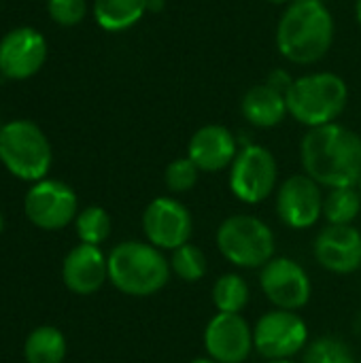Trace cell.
<instances>
[{
	"label": "cell",
	"mask_w": 361,
	"mask_h": 363,
	"mask_svg": "<svg viewBox=\"0 0 361 363\" xmlns=\"http://www.w3.org/2000/svg\"><path fill=\"white\" fill-rule=\"evenodd\" d=\"M304 174L326 189L357 187L361 179V136L334 121L311 128L300 140Z\"/></svg>",
	"instance_id": "cell-1"
},
{
	"label": "cell",
	"mask_w": 361,
	"mask_h": 363,
	"mask_svg": "<svg viewBox=\"0 0 361 363\" xmlns=\"http://www.w3.org/2000/svg\"><path fill=\"white\" fill-rule=\"evenodd\" d=\"M334 32V15L323 0H291L277 21L274 45L289 64L311 66L328 55Z\"/></svg>",
	"instance_id": "cell-2"
},
{
	"label": "cell",
	"mask_w": 361,
	"mask_h": 363,
	"mask_svg": "<svg viewBox=\"0 0 361 363\" xmlns=\"http://www.w3.org/2000/svg\"><path fill=\"white\" fill-rule=\"evenodd\" d=\"M170 259L147 240H123L109 253V283L130 298H149L170 281Z\"/></svg>",
	"instance_id": "cell-3"
},
{
	"label": "cell",
	"mask_w": 361,
	"mask_h": 363,
	"mask_svg": "<svg viewBox=\"0 0 361 363\" xmlns=\"http://www.w3.org/2000/svg\"><path fill=\"white\" fill-rule=\"evenodd\" d=\"M285 98L289 117L311 130L338 121L349 104V87L340 74L317 70L296 77Z\"/></svg>",
	"instance_id": "cell-4"
},
{
	"label": "cell",
	"mask_w": 361,
	"mask_h": 363,
	"mask_svg": "<svg viewBox=\"0 0 361 363\" xmlns=\"http://www.w3.org/2000/svg\"><path fill=\"white\" fill-rule=\"evenodd\" d=\"M0 164L23 183L47 179L53 164V149L47 134L30 119L6 121L0 130Z\"/></svg>",
	"instance_id": "cell-5"
},
{
	"label": "cell",
	"mask_w": 361,
	"mask_h": 363,
	"mask_svg": "<svg viewBox=\"0 0 361 363\" xmlns=\"http://www.w3.org/2000/svg\"><path fill=\"white\" fill-rule=\"evenodd\" d=\"M219 253L236 268L262 270L277 253V238L272 228L247 213L226 217L215 234Z\"/></svg>",
	"instance_id": "cell-6"
},
{
	"label": "cell",
	"mask_w": 361,
	"mask_h": 363,
	"mask_svg": "<svg viewBox=\"0 0 361 363\" xmlns=\"http://www.w3.org/2000/svg\"><path fill=\"white\" fill-rule=\"evenodd\" d=\"M230 191L243 204H262L279 187V164L274 153L257 143L240 145L230 166Z\"/></svg>",
	"instance_id": "cell-7"
},
{
	"label": "cell",
	"mask_w": 361,
	"mask_h": 363,
	"mask_svg": "<svg viewBox=\"0 0 361 363\" xmlns=\"http://www.w3.org/2000/svg\"><path fill=\"white\" fill-rule=\"evenodd\" d=\"M26 219L43 232H60L74 223L79 215L77 191L60 179L32 183L23 196Z\"/></svg>",
	"instance_id": "cell-8"
},
{
	"label": "cell",
	"mask_w": 361,
	"mask_h": 363,
	"mask_svg": "<svg viewBox=\"0 0 361 363\" xmlns=\"http://www.w3.org/2000/svg\"><path fill=\"white\" fill-rule=\"evenodd\" d=\"M309 345V325L294 311L272 308L253 325V347L266 362L294 359Z\"/></svg>",
	"instance_id": "cell-9"
},
{
	"label": "cell",
	"mask_w": 361,
	"mask_h": 363,
	"mask_svg": "<svg viewBox=\"0 0 361 363\" xmlns=\"http://www.w3.org/2000/svg\"><path fill=\"white\" fill-rule=\"evenodd\" d=\"M323 200L326 194L317 181L304 172L291 174L277 187V217L289 230H309L323 219Z\"/></svg>",
	"instance_id": "cell-10"
},
{
	"label": "cell",
	"mask_w": 361,
	"mask_h": 363,
	"mask_svg": "<svg viewBox=\"0 0 361 363\" xmlns=\"http://www.w3.org/2000/svg\"><path fill=\"white\" fill-rule=\"evenodd\" d=\"M143 234L147 242L160 251L172 253L174 249L191 242L194 217L181 200L172 196H157L143 211Z\"/></svg>",
	"instance_id": "cell-11"
},
{
	"label": "cell",
	"mask_w": 361,
	"mask_h": 363,
	"mask_svg": "<svg viewBox=\"0 0 361 363\" xmlns=\"http://www.w3.org/2000/svg\"><path fill=\"white\" fill-rule=\"evenodd\" d=\"M260 287L266 300L281 311H302L313 296V283L302 264L291 257H272L260 270Z\"/></svg>",
	"instance_id": "cell-12"
},
{
	"label": "cell",
	"mask_w": 361,
	"mask_h": 363,
	"mask_svg": "<svg viewBox=\"0 0 361 363\" xmlns=\"http://www.w3.org/2000/svg\"><path fill=\"white\" fill-rule=\"evenodd\" d=\"M47 53L43 32L32 26L13 28L0 38V74L9 81H26L45 66Z\"/></svg>",
	"instance_id": "cell-13"
},
{
	"label": "cell",
	"mask_w": 361,
	"mask_h": 363,
	"mask_svg": "<svg viewBox=\"0 0 361 363\" xmlns=\"http://www.w3.org/2000/svg\"><path fill=\"white\" fill-rule=\"evenodd\" d=\"M204 351L206 357L217 363H245L253 347V328L243 315L217 313L204 328Z\"/></svg>",
	"instance_id": "cell-14"
},
{
	"label": "cell",
	"mask_w": 361,
	"mask_h": 363,
	"mask_svg": "<svg viewBox=\"0 0 361 363\" xmlns=\"http://www.w3.org/2000/svg\"><path fill=\"white\" fill-rule=\"evenodd\" d=\"M317 264L332 274H353L361 268V232L355 225H326L313 242Z\"/></svg>",
	"instance_id": "cell-15"
},
{
	"label": "cell",
	"mask_w": 361,
	"mask_h": 363,
	"mask_svg": "<svg viewBox=\"0 0 361 363\" xmlns=\"http://www.w3.org/2000/svg\"><path fill=\"white\" fill-rule=\"evenodd\" d=\"M109 281V255L94 245H74L62 262V283L77 296H91Z\"/></svg>",
	"instance_id": "cell-16"
},
{
	"label": "cell",
	"mask_w": 361,
	"mask_h": 363,
	"mask_svg": "<svg viewBox=\"0 0 361 363\" xmlns=\"http://www.w3.org/2000/svg\"><path fill=\"white\" fill-rule=\"evenodd\" d=\"M240 151L234 132L221 123H206L198 128L187 143V157L200 172H221L232 166Z\"/></svg>",
	"instance_id": "cell-17"
},
{
	"label": "cell",
	"mask_w": 361,
	"mask_h": 363,
	"mask_svg": "<svg viewBox=\"0 0 361 363\" xmlns=\"http://www.w3.org/2000/svg\"><path fill=\"white\" fill-rule=\"evenodd\" d=\"M240 113H243L245 121L257 130L277 128L289 117L285 94L266 81L255 83L245 91V96L240 100Z\"/></svg>",
	"instance_id": "cell-18"
},
{
	"label": "cell",
	"mask_w": 361,
	"mask_h": 363,
	"mask_svg": "<svg viewBox=\"0 0 361 363\" xmlns=\"http://www.w3.org/2000/svg\"><path fill=\"white\" fill-rule=\"evenodd\" d=\"M147 13V0H94L91 4V15L104 32H126Z\"/></svg>",
	"instance_id": "cell-19"
},
{
	"label": "cell",
	"mask_w": 361,
	"mask_h": 363,
	"mask_svg": "<svg viewBox=\"0 0 361 363\" xmlns=\"http://www.w3.org/2000/svg\"><path fill=\"white\" fill-rule=\"evenodd\" d=\"M68 353L66 336L55 325L34 328L23 342L26 363H64Z\"/></svg>",
	"instance_id": "cell-20"
},
{
	"label": "cell",
	"mask_w": 361,
	"mask_h": 363,
	"mask_svg": "<svg viewBox=\"0 0 361 363\" xmlns=\"http://www.w3.org/2000/svg\"><path fill=\"white\" fill-rule=\"evenodd\" d=\"M211 298H213V306L217 308V313L240 315L245 311V306L249 304L251 289H249V283L240 274L226 272V274L217 277V281L213 283Z\"/></svg>",
	"instance_id": "cell-21"
},
{
	"label": "cell",
	"mask_w": 361,
	"mask_h": 363,
	"mask_svg": "<svg viewBox=\"0 0 361 363\" xmlns=\"http://www.w3.org/2000/svg\"><path fill=\"white\" fill-rule=\"evenodd\" d=\"M361 215V194L357 187L328 189L323 200V219L330 225H353Z\"/></svg>",
	"instance_id": "cell-22"
},
{
	"label": "cell",
	"mask_w": 361,
	"mask_h": 363,
	"mask_svg": "<svg viewBox=\"0 0 361 363\" xmlns=\"http://www.w3.org/2000/svg\"><path fill=\"white\" fill-rule=\"evenodd\" d=\"M74 232H77L79 242L100 247L109 240L113 232V219L102 206L91 204L79 211L74 219Z\"/></svg>",
	"instance_id": "cell-23"
},
{
	"label": "cell",
	"mask_w": 361,
	"mask_h": 363,
	"mask_svg": "<svg viewBox=\"0 0 361 363\" xmlns=\"http://www.w3.org/2000/svg\"><path fill=\"white\" fill-rule=\"evenodd\" d=\"M170 270L172 274L183 281V283H198L204 279L209 264H206V255L198 245H183L179 249L172 251L170 255Z\"/></svg>",
	"instance_id": "cell-24"
},
{
	"label": "cell",
	"mask_w": 361,
	"mask_h": 363,
	"mask_svg": "<svg viewBox=\"0 0 361 363\" xmlns=\"http://www.w3.org/2000/svg\"><path fill=\"white\" fill-rule=\"evenodd\" d=\"M351 347L336 336H321L311 340L302 351V363H355Z\"/></svg>",
	"instance_id": "cell-25"
},
{
	"label": "cell",
	"mask_w": 361,
	"mask_h": 363,
	"mask_svg": "<svg viewBox=\"0 0 361 363\" xmlns=\"http://www.w3.org/2000/svg\"><path fill=\"white\" fill-rule=\"evenodd\" d=\"M200 179V168L185 155L172 160L164 170V185L170 194H187L196 187Z\"/></svg>",
	"instance_id": "cell-26"
},
{
	"label": "cell",
	"mask_w": 361,
	"mask_h": 363,
	"mask_svg": "<svg viewBox=\"0 0 361 363\" xmlns=\"http://www.w3.org/2000/svg\"><path fill=\"white\" fill-rule=\"evenodd\" d=\"M47 13L57 26L72 28L87 17V0H47Z\"/></svg>",
	"instance_id": "cell-27"
},
{
	"label": "cell",
	"mask_w": 361,
	"mask_h": 363,
	"mask_svg": "<svg viewBox=\"0 0 361 363\" xmlns=\"http://www.w3.org/2000/svg\"><path fill=\"white\" fill-rule=\"evenodd\" d=\"M266 83H270L272 87H277L279 91H283V94H287L289 91V87H291V83H294V77L287 72V70H274V72H270L268 74V79H266Z\"/></svg>",
	"instance_id": "cell-28"
},
{
	"label": "cell",
	"mask_w": 361,
	"mask_h": 363,
	"mask_svg": "<svg viewBox=\"0 0 361 363\" xmlns=\"http://www.w3.org/2000/svg\"><path fill=\"white\" fill-rule=\"evenodd\" d=\"M147 9L160 13V11L164 9V0H147Z\"/></svg>",
	"instance_id": "cell-29"
},
{
	"label": "cell",
	"mask_w": 361,
	"mask_h": 363,
	"mask_svg": "<svg viewBox=\"0 0 361 363\" xmlns=\"http://www.w3.org/2000/svg\"><path fill=\"white\" fill-rule=\"evenodd\" d=\"M355 19H357V23H360L361 28V0L355 2Z\"/></svg>",
	"instance_id": "cell-30"
},
{
	"label": "cell",
	"mask_w": 361,
	"mask_h": 363,
	"mask_svg": "<svg viewBox=\"0 0 361 363\" xmlns=\"http://www.w3.org/2000/svg\"><path fill=\"white\" fill-rule=\"evenodd\" d=\"M189 363H217V362H215V359H211V357H206V355H204V357H196V359H194V362H189Z\"/></svg>",
	"instance_id": "cell-31"
},
{
	"label": "cell",
	"mask_w": 361,
	"mask_h": 363,
	"mask_svg": "<svg viewBox=\"0 0 361 363\" xmlns=\"http://www.w3.org/2000/svg\"><path fill=\"white\" fill-rule=\"evenodd\" d=\"M266 2H272V4H289L291 0H266Z\"/></svg>",
	"instance_id": "cell-32"
},
{
	"label": "cell",
	"mask_w": 361,
	"mask_h": 363,
	"mask_svg": "<svg viewBox=\"0 0 361 363\" xmlns=\"http://www.w3.org/2000/svg\"><path fill=\"white\" fill-rule=\"evenodd\" d=\"M266 363H296L294 359H272V362H266Z\"/></svg>",
	"instance_id": "cell-33"
},
{
	"label": "cell",
	"mask_w": 361,
	"mask_h": 363,
	"mask_svg": "<svg viewBox=\"0 0 361 363\" xmlns=\"http://www.w3.org/2000/svg\"><path fill=\"white\" fill-rule=\"evenodd\" d=\"M2 230H4V215H2V211H0V234H2Z\"/></svg>",
	"instance_id": "cell-34"
},
{
	"label": "cell",
	"mask_w": 361,
	"mask_h": 363,
	"mask_svg": "<svg viewBox=\"0 0 361 363\" xmlns=\"http://www.w3.org/2000/svg\"><path fill=\"white\" fill-rule=\"evenodd\" d=\"M357 189H360V194H361V179H360V183H357Z\"/></svg>",
	"instance_id": "cell-35"
},
{
	"label": "cell",
	"mask_w": 361,
	"mask_h": 363,
	"mask_svg": "<svg viewBox=\"0 0 361 363\" xmlns=\"http://www.w3.org/2000/svg\"><path fill=\"white\" fill-rule=\"evenodd\" d=\"M2 125H4V123H2V121H0V130H2Z\"/></svg>",
	"instance_id": "cell-36"
},
{
	"label": "cell",
	"mask_w": 361,
	"mask_h": 363,
	"mask_svg": "<svg viewBox=\"0 0 361 363\" xmlns=\"http://www.w3.org/2000/svg\"><path fill=\"white\" fill-rule=\"evenodd\" d=\"M355 363H361V362H355Z\"/></svg>",
	"instance_id": "cell-37"
},
{
	"label": "cell",
	"mask_w": 361,
	"mask_h": 363,
	"mask_svg": "<svg viewBox=\"0 0 361 363\" xmlns=\"http://www.w3.org/2000/svg\"><path fill=\"white\" fill-rule=\"evenodd\" d=\"M323 2H326V0H323Z\"/></svg>",
	"instance_id": "cell-38"
}]
</instances>
